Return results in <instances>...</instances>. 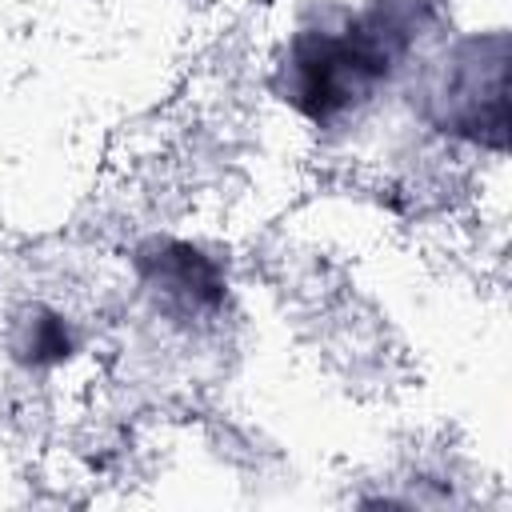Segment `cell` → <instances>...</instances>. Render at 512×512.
<instances>
[{"instance_id":"1","label":"cell","mask_w":512,"mask_h":512,"mask_svg":"<svg viewBox=\"0 0 512 512\" xmlns=\"http://www.w3.org/2000/svg\"><path fill=\"white\" fill-rule=\"evenodd\" d=\"M412 28L416 8L400 0L300 24L276 60V96L312 124H336L392 80Z\"/></svg>"},{"instance_id":"2","label":"cell","mask_w":512,"mask_h":512,"mask_svg":"<svg viewBox=\"0 0 512 512\" xmlns=\"http://www.w3.org/2000/svg\"><path fill=\"white\" fill-rule=\"evenodd\" d=\"M504 72L508 52L504 36H472L460 40L456 52L444 56L432 84V120L440 132H452L472 144L500 148L504 144Z\"/></svg>"},{"instance_id":"3","label":"cell","mask_w":512,"mask_h":512,"mask_svg":"<svg viewBox=\"0 0 512 512\" xmlns=\"http://www.w3.org/2000/svg\"><path fill=\"white\" fill-rule=\"evenodd\" d=\"M132 272L156 312L172 320H208L228 300L224 264L192 240L148 236L132 248Z\"/></svg>"},{"instance_id":"4","label":"cell","mask_w":512,"mask_h":512,"mask_svg":"<svg viewBox=\"0 0 512 512\" xmlns=\"http://www.w3.org/2000/svg\"><path fill=\"white\" fill-rule=\"evenodd\" d=\"M80 352V332L76 324L48 308V304H32L20 312L16 328H12V356L24 368H60Z\"/></svg>"}]
</instances>
